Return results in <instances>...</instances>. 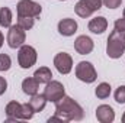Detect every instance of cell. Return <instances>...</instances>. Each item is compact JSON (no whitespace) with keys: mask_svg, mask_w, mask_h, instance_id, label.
I'll return each instance as SVG.
<instances>
[{"mask_svg":"<svg viewBox=\"0 0 125 123\" xmlns=\"http://www.w3.org/2000/svg\"><path fill=\"white\" fill-rule=\"evenodd\" d=\"M55 114L60 116L64 122H80L84 117L83 107L68 96H64L55 103Z\"/></svg>","mask_w":125,"mask_h":123,"instance_id":"obj_1","label":"cell"},{"mask_svg":"<svg viewBox=\"0 0 125 123\" xmlns=\"http://www.w3.org/2000/svg\"><path fill=\"white\" fill-rule=\"evenodd\" d=\"M125 52V32L112 31L108 36L106 44V54L112 60H118L124 55Z\"/></svg>","mask_w":125,"mask_h":123,"instance_id":"obj_2","label":"cell"},{"mask_svg":"<svg viewBox=\"0 0 125 123\" xmlns=\"http://www.w3.org/2000/svg\"><path fill=\"white\" fill-rule=\"evenodd\" d=\"M74 72H76V77L86 84H92L97 78V72L94 70V65L89 61H80L76 65Z\"/></svg>","mask_w":125,"mask_h":123,"instance_id":"obj_3","label":"cell"},{"mask_svg":"<svg viewBox=\"0 0 125 123\" xmlns=\"http://www.w3.org/2000/svg\"><path fill=\"white\" fill-rule=\"evenodd\" d=\"M36 60H38V54H36V49L31 46V45H22L19 48V52H18V62L21 65V68L23 70H28L33 67L36 64Z\"/></svg>","mask_w":125,"mask_h":123,"instance_id":"obj_4","label":"cell"},{"mask_svg":"<svg viewBox=\"0 0 125 123\" xmlns=\"http://www.w3.org/2000/svg\"><path fill=\"white\" fill-rule=\"evenodd\" d=\"M47 98V101L51 103H57L58 100H61L62 97L65 96V88L62 86V83L57 81V80H51L50 83H47L44 93H42Z\"/></svg>","mask_w":125,"mask_h":123,"instance_id":"obj_5","label":"cell"},{"mask_svg":"<svg viewBox=\"0 0 125 123\" xmlns=\"http://www.w3.org/2000/svg\"><path fill=\"white\" fill-rule=\"evenodd\" d=\"M7 45L12 48V49H19L25 41H26V31H23L19 25H12L7 31Z\"/></svg>","mask_w":125,"mask_h":123,"instance_id":"obj_6","label":"cell"},{"mask_svg":"<svg viewBox=\"0 0 125 123\" xmlns=\"http://www.w3.org/2000/svg\"><path fill=\"white\" fill-rule=\"evenodd\" d=\"M42 12V7L39 3L33 0H21L16 6L18 16H29V18H38Z\"/></svg>","mask_w":125,"mask_h":123,"instance_id":"obj_7","label":"cell"},{"mask_svg":"<svg viewBox=\"0 0 125 123\" xmlns=\"http://www.w3.org/2000/svg\"><path fill=\"white\" fill-rule=\"evenodd\" d=\"M54 67L57 68V71L60 74H70L71 70H73V58L70 54L67 52H58L55 57H54Z\"/></svg>","mask_w":125,"mask_h":123,"instance_id":"obj_8","label":"cell"},{"mask_svg":"<svg viewBox=\"0 0 125 123\" xmlns=\"http://www.w3.org/2000/svg\"><path fill=\"white\" fill-rule=\"evenodd\" d=\"M94 48V44H93V39L90 36H86V35H80L76 38L74 41V49L77 51V54L80 55H87L93 51Z\"/></svg>","mask_w":125,"mask_h":123,"instance_id":"obj_9","label":"cell"},{"mask_svg":"<svg viewBox=\"0 0 125 123\" xmlns=\"http://www.w3.org/2000/svg\"><path fill=\"white\" fill-rule=\"evenodd\" d=\"M96 119L100 123H112L115 120V110L109 104H100L96 109Z\"/></svg>","mask_w":125,"mask_h":123,"instance_id":"obj_10","label":"cell"},{"mask_svg":"<svg viewBox=\"0 0 125 123\" xmlns=\"http://www.w3.org/2000/svg\"><path fill=\"white\" fill-rule=\"evenodd\" d=\"M58 32H60V35L62 36H73L76 32H77V28H79V25H77V22L74 20V19H71V18H65V19H61L60 22H58Z\"/></svg>","mask_w":125,"mask_h":123,"instance_id":"obj_11","label":"cell"},{"mask_svg":"<svg viewBox=\"0 0 125 123\" xmlns=\"http://www.w3.org/2000/svg\"><path fill=\"white\" fill-rule=\"evenodd\" d=\"M89 31L92 33H96V35H100L108 29V20L105 16H97V18H93L90 22H89Z\"/></svg>","mask_w":125,"mask_h":123,"instance_id":"obj_12","label":"cell"},{"mask_svg":"<svg viewBox=\"0 0 125 123\" xmlns=\"http://www.w3.org/2000/svg\"><path fill=\"white\" fill-rule=\"evenodd\" d=\"M21 107H22V103H19V101H9V103H7L4 112H6V116H7V120H9V122L19 120Z\"/></svg>","mask_w":125,"mask_h":123,"instance_id":"obj_13","label":"cell"},{"mask_svg":"<svg viewBox=\"0 0 125 123\" xmlns=\"http://www.w3.org/2000/svg\"><path fill=\"white\" fill-rule=\"evenodd\" d=\"M39 90V83L35 77H28L22 81V91L26 96H33Z\"/></svg>","mask_w":125,"mask_h":123,"instance_id":"obj_14","label":"cell"},{"mask_svg":"<svg viewBox=\"0 0 125 123\" xmlns=\"http://www.w3.org/2000/svg\"><path fill=\"white\" fill-rule=\"evenodd\" d=\"M74 12H76L77 16L84 18V19H86V18H90L94 13V10L89 6V3H87L86 0H79V1L76 3V6H74Z\"/></svg>","mask_w":125,"mask_h":123,"instance_id":"obj_15","label":"cell"},{"mask_svg":"<svg viewBox=\"0 0 125 123\" xmlns=\"http://www.w3.org/2000/svg\"><path fill=\"white\" fill-rule=\"evenodd\" d=\"M29 104H31V107L33 109V112L35 113H38V112H42L44 109H45V106H47V98H45V96L44 94H33L31 96V100L28 101Z\"/></svg>","mask_w":125,"mask_h":123,"instance_id":"obj_16","label":"cell"},{"mask_svg":"<svg viewBox=\"0 0 125 123\" xmlns=\"http://www.w3.org/2000/svg\"><path fill=\"white\" fill-rule=\"evenodd\" d=\"M33 77L38 80L39 84H47L52 80V72L48 67H39L35 72H33Z\"/></svg>","mask_w":125,"mask_h":123,"instance_id":"obj_17","label":"cell"},{"mask_svg":"<svg viewBox=\"0 0 125 123\" xmlns=\"http://www.w3.org/2000/svg\"><path fill=\"white\" fill-rule=\"evenodd\" d=\"M111 91H112V87H111L109 83H100L94 90V96L100 100H105L111 96Z\"/></svg>","mask_w":125,"mask_h":123,"instance_id":"obj_18","label":"cell"},{"mask_svg":"<svg viewBox=\"0 0 125 123\" xmlns=\"http://www.w3.org/2000/svg\"><path fill=\"white\" fill-rule=\"evenodd\" d=\"M12 10L9 7H1L0 9V26L3 28H10L12 26Z\"/></svg>","mask_w":125,"mask_h":123,"instance_id":"obj_19","label":"cell"},{"mask_svg":"<svg viewBox=\"0 0 125 123\" xmlns=\"http://www.w3.org/2000/svg\"><path fill=\"white\" fill-rule=\"evenodd\" d=\"M35 112L31 107L29 103H22V107H21V113H19V120H31L33 117Z\"/></svg>","mask_w":125,"mask_h":123,"instance_id":"obj_20","label":"cell"},{"mask_svg":"<svg viewBox=\"0 0 125 123\" xmlns=\"http://www.w3.org/2000/svg\"><path fill=\"white\" fill-rule=\"evenodd\" d=\"M18 25L23 29V31H31L35 25V18L29 16H18Z\"/></svg>","mask_w":125,"mask_h":123,"instance_id":"obj_21","label":"cell"},{"mask_svg":"<svg viewBox=\"0 0 125 123\" xmlns=\"http://www.w3.org/2000/svg\"><path fill=\"white\" fill-rule=\"evenodd\" d=\"M12 67V60L7 54H0V71H9Z\"/></svg>","mask_w":125,"mask_h":123,"instance_id":"obj_22","label":"cell"},{"mask_svg":"<svg viewBox=\"0 0 125 123\" xmlns=\"http://www.w3.org/2000/svg\"><path fill=\"white\" fill-rule=\"evenodd\" d=\"M114 97H115V101L119 103V104H124L125 103V86H119L115 93H114Z\"/></svg>","mask_w":125,"mask_h":123,"instance_id":"obj_23","label":"cell"},{"mask_svg":"<svg viewBox=\"0 0 125 123\" xmlns=\"http://www.w3.org/2000/svg\"><path fill=\"white\" fill-rule=\"evenodd\" d=\"M102 1L108 9H118L122 4V0H102Z\"/></svg>","mask_w":125,"mask_h":123,"instance_id":"obj_24","label":"cell"},{"mask_svg":"<svg viewBox=\"0 0 125 123\" xmlns=\"http://www.w3.org/2000/svg\"><path fill=\"white\" fill-rule=\"evenodd\" d=\"M115 29L119 32H125V18L124 16L115 20Z\"/></svg>","mask_w":125,"mask_h":123,"instance_id":"obj_25","label":"cell"},{"mask_svg":"<svg viewBox=\"0 0 125 123\" xmlns=\"http://www.w3.org/2000/svg\"><path fill=\"white\" fill-rule=\"evenodd\" d=\"M6 90H7V81L4 77L0 75V96H3L6 93Z\"/></svg>","mask_w":125,"mask_h":123,"instance_id":"obj_26","label":"cell"},{"mask_svg":"<svg viewBox=\"0 0 125 123\" xmlns=\"http://www.w3.org/2000/svg\"><path fill=\"white\" fill-rule=\"evenodd\" d=\"M3 42H4V36H3V33H1V31H0V48L3 46Z\"/></svg>","mask_w":125,"mask_h":123,"instance_id":"obj_27","label":"cell"},{"mask_svg":"<svg viewBox=\"0 0 125 123\" xmlns=\"http://www.w3.org/2000/svg\"><path fill=\"white\" fill-rule=\"evenodd\" d=\"M121 120H122V123H125V112H124V114H122V119Z\"/></svg>","mask_w":125,"mask_h":123,"instance_id":"obj_28","label":"cell"},{"mask_svg":"<svg viewBox=\"0 0 125 123\" xmlns=\"http://www.w3.org/2000/svg\"><path fill=\"white\" fill-rule=\"evenodd\" d=\"M122 16H124V18H125V7H124V13H122Z\"/></svg>","mask_w":125,"mask_h":123,"instance_id":"obj_29","label":"cell"},{"mask_svg":"<svg viewBox=\"0 0 125 123\" xmlns=\"http://www.w3.org/2000/svg\"><path fill=\"white\" fill-rule=\"evenodd\" d=\"M61 1H65V0H61Z\"/></svg>","mask_w":125,"mask_h":123,"instance_id":"obj_30","label":"cell"}]
</instances>
